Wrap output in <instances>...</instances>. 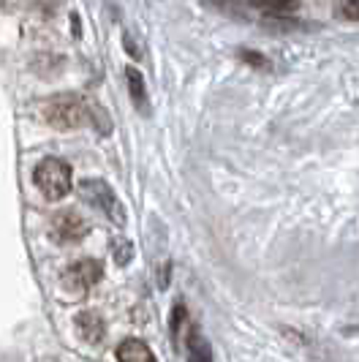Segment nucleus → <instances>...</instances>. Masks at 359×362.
Returning a JSON list of instances; mask_svg holds the SVG:
<instances>
[{"label":"nucleus","mask_w":359,"mask_h":362,"mask_svg":"<svg viewBox=\"0 0 359 362\" xmlns=\"http://www.w3.org/2000/svg\"><path fill=\"white\" fill-rule=\"evenodd\" d=\"M36 185L49 202H57L71 194V166L60 158H44L36 166Z\"/></svg>","instance_id":"1"},{"label":"nucleus","mask_w":359,"mask_h":362,"mask_svg":"<svg viewBox=\"0 0 359 362\" xmlns=\"http://www.w3.org/2000/svg\"><path fill=\"white\" fill-rule=\"evenodd\" d=\"M44 117L57 131H73L88 120V107L76 95H54L44 107Z\"/></svg>","instance_id":"2"},{"label":"nucleus","mask_w":359,"mask_h":362,"mask_svg":"<svg viewBox=\"0 0 359 362\" xmlns=\"http://www.w3.org/2000/svg\"><path fill=\"white\" fill-rule=\"evenodd\" d=\"M82 194H85V199H88L95 210H101L104 216H109L117 226L126 223V210H123V204L117 202V197L112 194V188H109L107 182L85 180L82 182Z\"/></svg>","instance_id":"3"},{"label":"nucleus","mask_w":359,"mask_h":362,"mask_svg":"<svg viewBox=\"0 0 359 362\" xmlns=\"http://www.w3.org/2000/svg\"><path fill=\"white\" fill-rule=\"evenodd\" d=\"M101 275H104L101 262H95V259H79V262H73L71 267H66V272H63V286L69 291H73V294H82V291L93 289L101 281Z\"/></svg>","instance_id":"4"},{"label":"nucleus","mask_w":359,"mask_h":362,"mask_svg":"<svg viewBox=\"0 0 359 362\" xmlns=\"http://www.w3.org/2000/svg\"><path fill=\"white\" fill-rule=\"evenodd\" d=\"M49 235H52L54 243H79L82 237L88 235V221L76 210L54 213L52 223H49Z\"/></svg>","instance_id":"5"},{"label":"nucleus","mask_w":359,"mask_h":362,"mask_svg":"<svg viewBox=\"0 0 359 362\" xmlns=\"http://www.w3.org/2000/svg\"><path fill=\"white\" fill-rule=\"evenodd\" d=\"M76 332H79V338H82L85 344L95 346L104 341L107 325H104V319H101L95 310H82V313H76Z\"/></svg>","instance_id":"6"},{"label":"nucleus","mask_w":359,"mask_h":362,"mask_svg":"<svg viewBox=\"0 0 359 362\" xmlns=\"http://www.w3.org/2000/svg\"><path fill=\"white\" fill-rule=\"evenodd\" d=\"M117 362H158L150 346L139 338H128L117 346Z\"/></svg>","instance_id":"7"},{"label":"nucleus","mask_w":359,"mask_h":362,"mask_svg":"<svg viewBox=\"0 0 359 362\" xmlns=\"http://www.w3.org/2000/svg\"><path fill=\"white\" fill-rule=\"evenodd\" d=\"M126 79H128V90L134 95V104L139 107V112H147V93H144V79L142 74L136 71V69H128L126 71Z\"/></svg>","instance_id":"8"},{"label":"nucleus","mask_w":359,"mask_h":362,"mask_svg":"<svg viewBox=\"0 0 359 362\" xmlns=\"http://www.w3.org/2000/svg\"><path fill=\"white\" fill-rule=\"evenodd\" d=\"M191 362H213V351L207 341L194 329H191Z\"/></svg>","instance_id":"9"},{"label":"nucleus","mask_w":359,"mask_h":362,"mask_svg":"<svg viewBox=\"0 0 359 362\" xmlns=\"http://www.w3.org/2000/svg\"><path fill=\"white\" fill-rule=\"evenodd\" d=\"M338 11H341L346 19H351V22H359V0H348V3H341V6H338Z\"/></svg>","instance_id":"10"}]
</instances>
